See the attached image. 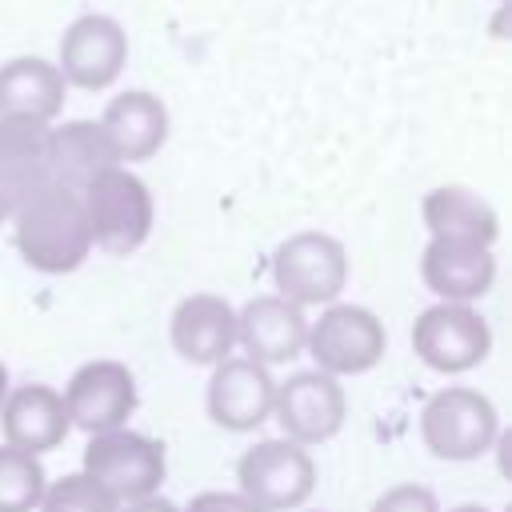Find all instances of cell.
<instances>
[{
  "label": "cell",
  "mask_w": 512,
  "mask_h": 512,
  "mask_svg": "<svg viewBox=\"0 0 512 512\" xmlns=\"http://www.w3.org/2000/svg\"><path fill=\"white\" fill-rule=\"evenodd\" d=\"M36 508L40 512H120V504L88 472H72L44 484V496Z\"/></svg>",
  "instance_id": "603a6c76"
},
{
  "label": "cell",
  "mask_w": 512,
  "mask_h": 512,
  "mask_svg": "<svg viewBox=\"0 0 512 512\" xmlns=\"http://www.w3.org/2000/svg\"><path fill=\"white\" fill-rule=\"evenodd\" d=\"M80 472H88L116 504H132V500L160 492L168 456H164L160 440L132 432V428H112V432L88 436Z\"/></svg>",
  "instance_id": "277c9868"
},
{
  "label": "cell",
  "mask_w": 512,
  "mask_h": 512,
  "mask_svg": "<svg viewBox=\"0 0 512 512\" xmlns=\"http://www.w3.org/2000/svg\"><path fill=\"white\" fill-rule=\"evenodd\" d=\"M100 128L116 152L120 164H136L160 152V144L168 140V108L160 96L144 92V88H128L120 96L108 100Z\"/></svg>",
  "instance_id": "ac0fdd59"
},
{
  "label": "cell",
  "mask_w": 512,
  "mask_h": 512,
  "mask_svg": "<svg viewBox=\"0 0 512 512\" xmlns=\"http://www.w3.org/2000/svg\"><path fill=\"white\" fill-rule=\"evenodd\" d=\"M180 512H264V508L252 504V500L240 496V492H200V496H192V504L180 508Z\"/></svg>",
  "instance_id": "d4e9b609"
},
{
  "label": "cell",
  "mask_w": 512,
  "mask_h": 512,
  "mask_svg": "<svg viewBox=\"0 0 512 512\" xmlns=\"http://www.w3.org/2000/svg\"><path fill=\"white\" fill-rule=\"evenodd\" d=\"M80 196L92 228V248L108 256H128L148 240L152 216H156L152 192L128 164H112Z\"/></svg>",
  "instance_id": "7a4b0ae2"
},
{
  "label": "cell",
  "mask_w": 512,
  "mask_h": 512,
  "mask_svg": "<svg viewBox=\"0 0 512 512\" xmlns=\"http://www.w3.org/2000/svg\"><path fill=\"white\" fill-rule=\"evenodd\" d=\"M500 436L496 404L464 384H448L420 408V440L436 460H476Z\"/></svg>",
  "instance_id": "3957f363"
},
{
  "label": "cell",
  "mask_w": 512,
  "mask_h": 512,
  "mask_svg": "<svg viewBox=\"0 0 512 512\" xmlns=\"http://www.w3.org/2000/svg\"><path fill=\"white\" fill-rule=\"evenodd\" d=\"M48 128L40 120L0 116V200L8 216L44 184H52L48 168Z\"/></svg>",
  "instance_id": "e0dca14e"
},
{
  "label": "cell",
  "mask_w": 512,
  "mask_h": 512,
  "mask_svg": "<svg viewBox=\"0 0 512 512\" xmlns=\"http://www.w3.org/2000/svg\"><path fill=\"white\" fill-rule=\"evenodd\" d=\"M4 396H8V368L0 364V404H4Z\"/></svg>",
  "instance_id": "4316f807"
},
{
  "label": "cell",
  "mask_w": 512,
  "mask_h": 512,
  "mask_svg": "<svg viewBox=\"0 0 512 512\" xmlns=\"http://www.w3.org/2000/svg\"><path fill=\"white\" fill-rule=\"evenodd\" d=\"M276 380L264 364L248 356H224L212 364L208 380V416L224 432H252L272 416Z\"/></svg>",
  "instance_id": "7c38bea8"
},
{
  "label": "cell",
  "mask_w": 512,
  "mask_h": 512,
  "mask_svg": "<svg viewBox=\"0 0 512 512\" xmlns=\"http://www.w3.org/2000/svg\"><path fill=\"white\" fill-rule=\"evenodd\" d=\"M420 276L424 288L436 300L448 304H472L480 300L492 280H496V256L484 244H468V240H428L424 256H420Z\"/></svg>",
  "instance_id": "5bb4252c"
},
{
  "label": "cell",
  "mask_w": 512,
  "mask_h": 512,
  "mask_svg": "<svg viewBox=\"0 0 512 512\" xmlns=\"http://www.w3.org/2000/svg\"><path fill=\"white\" fill-rule=\"evenodd\" d=\"M60 396L72 428L88 436L112 432L124 428L128 416L136 412V376L120 360H88L72 372Z\"/></svg>",
  "instance_id": "30bf717a"
},
{
  "label": "cell",
  "mask_w": 512,
  "mask_h": 512,
  "mask_svg": "<svg viewBox=\"0 0 512 512\" xmlns=\"http://www.w3.org/2000/svg\"><path fill=\"white\" fill-rule=\"evenodd\" d=\"M0 432H4V444L32 452V456L60 448L64 436L72 432L68 412H64V396L52 384L8 388V396L0 404Z\"/></svg>",
  "instance_id": "2e32d148"
},
{
  "label": "cell",
  "mask_w": 512,
  "mask_h": 512,
  "mask_svg": "<svg viewBox=\"0 0 512 512\" xmlns=\"http://www.w3.org/2000/svg\"><path fill=\"white\" fill-rule=\"evenodd\" d=\"M272 416L280 420L288 440H296L304 448L324 444L344 428V416H348L344 384L320 368L292 372L288 380H276Z\"/></svg>",
  "instance_id": "9c48e42d"
},
{
  "label": "cell",
  "mask_w": 512,
  "mask_h": 512,
  "mask_svg": "<svg viewBox=\"0 0 512 512\" xmlns=\"http://www.w3.org/2000/svg\"><path fill=\"white\" fill-rule=\"evenodd\" d=\"M236 484H240V496H248L264 512H292L312 496L316 464L304 444L276 436V440L252 444L236 460Z\"/></svg>",
  "instance_id": "52a82bcc"
},
{
  "label": "cell",
  "mask_w": 512,
  "mask_h": 512,
  "mask_svg": "<svg viewBox=\"0 0 512 512\" xmlns=\"http://www.w3.org/2000/svg\"><path fill=\"white\" fill-rule=\"evenodd\" d=\"M64 92H68V84L52 60L16 56V60L0 64V116L52 124L64 112Z\"/></svg>",
  "instance_id": "ffe728a7"
},
{
  "label": "cell",
  "mask_w": 512,
  "mask_h": 512,
  "mask_svg": "<svg viewBox=\"0 0 512 512\" xmlns=\"http://www.w3.org/2000/svg\"><path fill=\"white\" fill-rule=\"evenodd\" d=\"M372 512H440V500L432 488L408 480V484H392L388 492H380Z\"/></svg>",
  "instance_id": "cb8c5ba5"
},
{
  "label": "cell",
  "mask_w": 512,
  "mask_h": 512,
  "mask_svg": "<svg viewBox=\"0 0 512 512\" xmlns=\"http://www.w3.org/2000/svg\"><path fill=\"white\" fill-rule=\"evenodd\" d=\"M420 216H424L428 236H436V240H468V244L492 248L496 236H500L496 208L480 192H472L464 184H440V188H432L424 196V204H420Z\"/></svg>",
  "instance_id": "44dd1931"
},
{
  "label": "cell",
  "mask_w": 512,
  "mask_h": 512,
  "mask_svg": "<svg viewBox=\"0 0 512 512\" xmlns=\"http://www.w3.org/2000/svg\"><path fill=\"white\" fill-rule=\"evenodd\" d=\"M308 340V316L304 308H296L292 300L268 292V296H252L240 312H236V344L244 348L248 360L272 368V364H288L292 356L304 352Z\"/></svg>",
  "instance_id": "4fadbf2b"
},
{
  "label": "cell",
  "mask_w": 512,
  "mask_h": 512,
  "mask_svg": "<svg viewBox=\"0 0 512 512\" xmlns=\"http://www.w3.org/2000/svg\"><path fill=\"white\" fill-rule=\"evenodd\" d=\"M124 64H128V36L112 16L88 12L64 28L60 60H56L64 84H76L84 92H100L124 72Z\"/></svg>",
  "instance_id": "8fae6325"
},
{
  "label": "cell",
  "mask_w": 512,
  "mask_h": 512,
  "mask_svg": "<svg viewBox=\"0 0 512 512\" xmlns=\"http://www.w3.org/2000/svg\"><path fill=\"white\" fill-rule=\"evenodd\" d=\"M8 224L16 236V252L36 272H48V276L72 272L92 252V228H88L84 196L64 188V184H44L40 192H32L8 216Z\"/></svg>",
  "instance_id": "6da1fadb"
},
{
  "label": "cell",
  "mask_w": 512,
  "mask_h": 512,
  "mask_svg": "<svg viewBox=\"0 0 512 512\" xmlns=\"http://www.w3.org/2000/svg\"><path fill=\"white\" fill-rule=\"evenodd\" d=\"M0 224H8V204L0 200Z\"/></svg>",
  "instance_id": "f1b7e54d"
},
{
  "label": "cell",
  "mask_w": 512,
  "mask_h": 512,
  "mask_svg": "<svg viewBox=\"0 0 512 512\" xmlns=\"http://www.w3.org/2000/svg\"><path fill=\"white\" fill-rule=\"evenodd\" d=\"M452 512H492V508H484V504H460V508H452Z\"/></svg>",
  "instance_id": "83f0119b"
},
{
  "label": "cell",
  "mask_w": 512,
  "mask_h": 512,
  "mask_svg": "<svg viewBox=\"0 0 512 512\" xmlns=\"http://www.w3.org/2000/svg\"><path fill=\"white\" fill-rule=\"evenodd\" d=\"M412 352L444 376H460L488 360L492 352V328L472 304H448L436 300L412 320Z\"/></svg>",
  "instance_id": "ba28073f"
},
{
  "label": "cell",
  "mask_w": 512,
  "mask_h": 512,
  "mask_svg": "<svg viewBox=\"0 0 512 512\" xmlns=\"http://www.w3.org/2000/svg\"><path fill=\"white\" fill-rule=\"evenodd\" d=\"M168 336L188 364L212 368L236 348V308L216 292H192L176 304Z\"/></svg>",
  "instance_id": "9a60e30c"
},
{
  "label": "cell",
  "mask_w": 512,
  "mask_h": 512,
  "mask_svg": "<svg viewBox=\"0 0 512 512\" xmlns=\"http://www.w3.org/2000/svg\"><path fill=\"white\" fill-rule=\"evenodd\" d=\"M272 284L296 308L336 304L348 284V252L328 232H296L272 256Z\"/></svg>",
  "instance_id": "8992f818"
},
{
  "label": "cell",
  "mask_w": 512,
  "mask_h": 512,
  "mask_svg": "<svg viewBox=\"0 0 512 512\" xmlns=\"http://www.w3.org/2000/svg\"><path fill=\"white\" fill-rule=\"evenodd\" d=\"M120 512H180L172 500H164L160 492L144 496V500H132V504H120Z\"/></svg>",
  "instance_id": "484cf974"
},
{
  "label": "cell",
  "mask_w": 512,
  "mask_h": 512,
  "mask_svg": "<svg viewBox=\"0 0 512 512\" xmlns=\"http://www.w3.org/2000/svg\"><path fill=\"white\" fill-rule=\"evenodd\" d=\"M44 464L32 452L0 444V512H32L44 496Z\"/></svg>",
  "instance_id": "7402d4cb"
},
{
  "label": "cell",
  "mask_w": 512,
  "mask_h": 512,
  "mask_svg": "<svg viewBox=\"0 0 512 512\" xmlns=\"http://www.w3.org/2000/svg\"><path fill=\"white\" fill-rule=\"evenodd\" d=\"M116 160L100 120H64L48 128V168L52 184H64L72 192H84L100 172H108Z\"/></svg>",
  "instance_id": "d6986e66"
},
{
  "label": "cell",
  "mask_w": 512,
  "mask_h": 512,
  "mask_svg": "<svg viewBox=\"0 0 512 512\" xmlns=\"http://www.w3.org/2000/svg\"><path fill=\"white\" fill-rule=\"evenodd\" d=\"M388 332L372 308L360 304H324L316 320H308L304 352L328 376H360L384 360Z\"/></svg>",
  "instance_id": "5b68a950"
}]
</instances>
